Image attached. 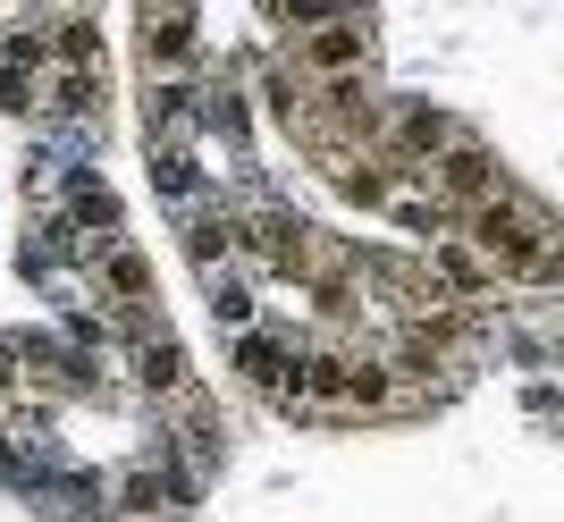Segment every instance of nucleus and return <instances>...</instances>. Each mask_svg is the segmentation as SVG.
I'll return each mask as SVG.
<instances>
[{"label":"nucleus","instance_id":"3","mask_svg":"<svg viewBox=\"0 0 564 522\" xmlns=\"http://www.w3.org/2000/svg\"><path fill=\"white\" fill-rule=\"evenodd\" d=\"M228 362H236V380H245V388H261L270 404H286V413L304 404V380H295V346H286L279 329H261V320H253V329H236Z\"/></svg>","mask_w":564,"mask_h":522},{"label":"nucleus","instance_id":"18","mask_svg":"<svg viewBox=\"0 0 564 522\" xmlns=\"http://www.w3.org/2000/svg\"><path fill=\"white\" fill-rule=\"evenodd\" d=\"M346 404H362V413H397L404 388H397L388 362H346Z\"/></svg>","mask_w":564,"mask_h":522},{"label":"nucleus","instance_id":"13","mask_svg":"<svg viewBox=\"0 0 564 522\" xmlns=\"http://www.w3.org/2000/svg\"><path fill=\"white\" fill-rule=\"evenodd\" d=\"M135 380L152 388V396H186V346H177L169 329L135 337Z\"/></svg>","mask_w":564,"mask_h":522},{"label":"nucleus","instance_id":"15","mask_svg":"<svg viewBox=\"0 0 564 522\" xmlns=\"http://www.w3.org/2000/svg\"><path fill=\"white\" fill-rule=\"evenodd\" d=\"M379 211L397 219L404 237H430V244H438V237H455V211L438 203V194H404V186H397L388 203H379Z\"/></svg>","mask_w":564,"mask_h":522},{"label":"nucleus","instance_id":"6","mask_svg":"<svg viewBox=\"0 0 564 522\" xmlns=\"http://www.w3.org/2000/svg\"><path fill=\"white\" fill-rule=\"evenodd\" d=\"M362 59H371V18L362 9H346V18L304 34V68H321V76H362Z\"/></svg>","mask_w":564,"mask_h":522},{"label":"nucleus","instance_id":"10","mask_svg":"<svg viewBox=\"0 0 564 522\" xmlns=\"http://www.w3.org/2000/svg\"><path fill=\"white\" fill-rule=\"evenodd\" d=\"M143 119H152V143H194V85L186 76H152V94H143Z\"/></svg>","mask_w":564,"mask_h":522},{"label":"nucleus","instance_id":"14","mask_svg":"<svg viewBox=\"0 0 564 522\" xmlns=\"http://www.w3.org/2000/svg\"><path fill=\"white\" fill-rule=\"evenodd\" d=\"M43 110L68 119V127H85V119L101 127V68H59V85L43 94Z\"/></svg>","mask_w":564,"mask_h":522},{"label":"nucleus","instance_id":"9","mask_svg":"<svg viewBox=\"0 0 564 522\" xmlns=\"http://www.w3.org/2000/svg\"><path fill=\"white\" fill-rule=\"evenodd\" d=\"M194 9H143L135 18V43H143V59L152 68H177V59H194Z\"/></svg>","mask_w":564,"mask_h":522},{"label":"nucleus","instance_id":"2","mask_svg":"<svg viewBox=\"0 0 564 522\" xmlns=\"http://www.w3.org/2000/svg\"><path fill=\"white\" fill-rule=\"evenodd\" d=\"M430 186H438V203L447 211H480V203H497V194H514V177H506V161H497L480 135H464V143H447L438 161L422 168Z\"/></svg>","mask_w":564,"mask_h":522},{"label":"nucleus","instance_id":"1","mask_svg":"<svg viewBox=\"0 0 564 522\" xmlns=\"http://www.w3.org/2000/svg\"><path fill=\"white\" fill-rule=\"evenodd\" d=\"M455 244H471V253L489 261V279H540V261L556 253V219H547L540 194H497V203H480V211H464V228H455Z\"/></svg>","mask_w":564,"mask_h":522},{"label":"nucleus","instance_id":"20","mask_svg":"<svg viewBox=\"0 0 564 522\" xmlns=\"http://www.w3.org/2000/svg\"><path fill=\"white\" fill-rule=\"evenodd\" d=\"M51 43H59V59H68V68H101V25H94V18H59V34H51Z\"/></svg>","mask_w":564,"mask_h":522},{"label":"nucleus","instance_id":"5","mask_svg":"<svg viewBox=\"0 0 564 522\" xmlns=\"http://www.w3.org/2000/svg\"><path fill=\"white\" fill-rule=\"evenodd\" d=\"M118 514L127 522H152V514H177V505H194V472H177V464H135V472H118Z\"/></svg>","mask_w":564,"mask_h":522},{"label":"nucleus","instance_id":"16","mask_svg":"<svg viewBox=\"0 0 564 522\" xmlns=\"http://www.w3.org/2000/svg\"><path fill=\"white\" fill-rule=\"evenodd\" d=\"M177 455L194 464V480L219 472V413H212L203 396H194V404H186V422H177Z\"/></svg>","mask_w":564,"mask_h":522},{"label":"nucleus","instance_id":"11","mask_svg":"<svg viewBox=\"0 0 564 522\" xmlns=\"http://www.w3.org/2000/svg\"><path fill=\"white\" fill-rule=\"evenodd\" d=\"M422 270L438 279V295H447V304H455V295H497L489 261L471 253V244H455V237H438V244H430V261H422Z\"/></svg>","mask_w":564,"mask_h":522},{"label":"nucleus","instance_id":"21","mask_svg":"<svg viewBox=\"0 0 564 522\" xmlns=\"http://www.w3.org/2000/svg\"><path fill=\"white\" fill-rule=\"evenodd\" d=\"M18 388V355H9V337H0V396Z\"/></svg>","mask_w":564,"mask_h":522},{"label":"nucleus","instance_id":"17","mask_svg":"<svg viewBox=\"0 0 564 522\" xmlns=\"http://www.w3.org/2000/svg\"><path fill=\"white\" fill-rule=\"evenodd\" d=\"M177 237H186V253L203 261V270H219V253H228V211H219V203H194V211H177Z\"/></svg>","mask_w":564,"mask_h":522},{"label":"nucleus","instance_id":"19","mask_svg":"<svg viewBox=\"0 0 564 522\" xmlns=\"http://www.w3.org/2000/svg\"><path fill=\"white\" fill-rule=\"evenodd\" d=\"M212 320H219V329H253V286H245V279H236V270H212Z\"/></svg>","mask_w":564,"mask_h":522},{"label":"nucleus","instance_id":"22","mask_svg":"<svg viewBox=\"0 0 564 522\" xmlns=\"http://www.w3.org/2000/svg\"><path fill=\"white\" fill-rule=\"evenodd\" d=\"M0 422H9V404H0Z\"/></svg>","mask_w":564,"mask_h":522},{"label":"nucleus","instance_id":"4","mask_svg":"<svg viewBox=\"0 0 564 522\" xmlns=\"http://www.w3.org/2000/svg\"><path fill=\"white\" fill-rule=\"evenodd\" d=\"M464 135L471 127L455 119V110H438V101H397V110H388V168H430Z\"/></svg>","mask_w":564,"mask_h":522},{"label":"nucleus","instance_id":"12","mask_svg":"<svg viewBox=\"0 0 564 522\" xmlns=\"http://www.w3.org/2000/svg\"><path fill=\"white\" fill-rule=\"evenodd\" d=\"M152 186H161L169 211L212 203V194H203V161H194V143H152Z\"/></svg>","mask_w":564,"mask_h":522},{"label":"nucleus","instance_id":"7","mask_svg":"<svg viewBox=\"0 0 564 522\" xmlns=\"http://www.w3.org/2000/svg\"><path fill=\"white\" fill-rule=\"evenodd\" d=\"M94 295H110L118 312H152V253L143 244H101L94 253Z\"/></svg>","mask_w":564,"mask_h":522},{"label":"nucleus","instance_id":"8","mask_svg":"<svg viewBox=\"0 0 564 522\" xmlns=\"http://www.w3.org/2000/svg\"><path fill=\"white\" fill-rule=\"evenodd\" d=\"M0 110L34 119L43 110V34H9L0 43Z\"/></svg>","mask_w":564,"mask_h":522}]
</instances>
